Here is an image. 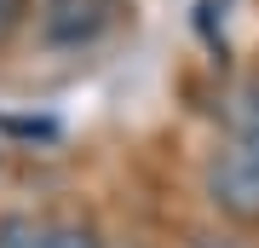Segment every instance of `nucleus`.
I'll list each match as a JSON object with an SVG mask.
<instances>
[{"instance_id": "nucleus-7", "label": "nucleus", "mask_w": 259, "mask_h": 248, "mask_svg": "<svg viewBox=\"0 0 259 248\" xmlns=\"http://www.w3.org/2000/svg\"><path fill=\"white\" fill-rule=\"evenodd\" d=\"M12 133H58V121H6Z\"/></svg>"}, {"instance_id": "nucleus-1", "label": "nucleus", "mask_w": 259, "mask_h": 248, "mask_svg": "<svg viewBox=\"0 0 259 248\" xmlns=\"http://www.w3.org/2000/svg\"><path fill=\"white\" fill-rule=\"evenodd\" d=\"M207 196H213V208L225 214V220H236V225H259V167L242 156V150H219L207 167Z\"/></svg>"}, {"instance_id": "nucleus-4", "label": "nucleus", "mask_w": 259, "mask_h": 248, "mask_svg": "<svg viewBox=\"0 0 259 248\" xmlns=\"http://www.w3.org/2000/svg\"><path fill=\"white\" fill-rule=\"evenodd\" d=\"M231 127H236V150H242V156H248V162L259 167V110L236 98V110H231Z\"/></svg>"}, {"instance_id": "nucleus-8", "label": "nucleus", "mask_w": 259, "mask_h": 248, "mask_svg": "<svg viewBox=\"0 0 259 248\" xmlns=\"http://www.w3.org/2000/svg\"><path fill=\"white\" fill-rule=\"evenodd\" d=\"M242 104H253V110H259V75L248 81V92H242Z\"/></svg>"}, {"instance_id": "nucleus-3", "label": "nucleus", "mask_w": 259, "mask_h": 248, "mask_svg": "<svg viewBox=\"0 0 259 248\" xmlns=\"http://www.w3.org/2000/svg\"><path fill=\"white\" fill-rule=\"evenodd\" d=\"M0 248H47V225L29 214H0Z\"/></svg>"}, {"instance_id": "nucleus-5", "label": "nucleus", "mask_w": 259, "mask_h": 248, "mask_svg": "<svg viewBox=\"0 0 259 248\" xmlns=\"http://www.w3.org/2000/svg\"><path fill=\"white\" fill-rule=\"evenodd\" d=\"M47 248H104V242L87 225H58V231H47Z\"/></svg>"}, {"instance_id": "nucleus-6", "label": "nucleus", "mask_w": 259, "mask_h": 248, "mask_svg": "<svg viewBox=\"0 0 259 248\" xmlns=\"http://www.w3.org/2000/svg\"><path fill=\"white\" fill-rule=\"evenodd\" d=\"M23 18H29V0H0V41H6Z\"/></svg>"}, {"instance_id": "nucleus-2", "label": "nucleus", "mask_w": 259, "mask_h": 248, "mask_svg": "<svg viewBox=\"0 0 259 248\" xmlns=\"http://www.w3.org/2000/svg\"><path fill=\"white\" fill-rule=\"evenodd\" d=\"M110 23V0H47L40 6V29L52 46H81Z\"/></svg>"}]
</instances>
